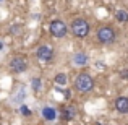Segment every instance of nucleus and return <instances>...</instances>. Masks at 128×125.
Returning a JSON list of instances; mask_svg holds the SVG:
<instances>
[{
    "mask_svg": "<svg viewBox=\"0 0 128 125\" xmlns=\"http://www.w3.org/2000/svg\"><path fill=\"white\" fill-rule=\"evenodd\" d=\"M72 88L76 94H81L83 96V94H89L96 88V81H94L92 75H89L88 72H81L73 78Z\"/></svg>",
    "mask_w": 128,
    "mask_h": 125,
    "instance_id": "1",
    "label": "nucleus"
},
{
    "mask_svg": "<svg viewBox=\"0 0 128 125\" xmlns=\"http://www.w3.org/2000/svg\"><path fill=\"white\" fill-rule=\"evenodd\" d=\"M91 33V25L83 16H75L70 21V34L76 39H86Z\"/></svg>",
    "mask_w": 128,
    "mask_h": 125,
    "instance_id": "2",
    "label": "nucleus"
},
{
    "mask_svg": "<svg viewBox=\"0 0 128 125\" xmlns=\"http://www.w3.org/2000/svg\"><path fill=\"white\" fill-rule=\"evenodd\" d=\"M117 29L112 25H99L96 29V41L100 46H112L117 41Z\"/></svg>",
    "mask_w": 128,
    "mask_h": 125,
    "instance_id": "3",
    "label": "nucleus"
},
{
    "mask_svg": "<svg viewBox=\"0 0 128 125\" xmlns=\"http://www.w3.org/2000/svg\"><path fill=\"white\" fill-rule=\"evenodd\" d=\"M8 70L15 75H21V73L29 70V57L24 54H15L10 57L8 60Z\"/></svg>",
    "mask_w": 128,
    "mask_h": 125,
    "instance_id": "4",
    "label": "nucleus"
},
{
    "mask_svg": "<svg viewBox=\"0 0 128 125\" xmlns=\"http://www.w3.org/2000/svg\"><path fill=\"white\" fill-rule=\"evenodd\" d=\"M68 33H70V25H66L63 20L54 18L49 23V34L54 39H63V38H66Z\"/></svg>",
    "mask_w": 128,
    "mask_h": 125,
    "instance_id": "5",
    "label": "nucleus"
},
{
    "mask_svg": "<svg viewBox=\"0 0 128 125\" xmlns=\"http://www.w3.org/2000/svg\"><path fill=\"white\" fill-rule=\"evenodd\" d=\"M34 55H36V59H38L39 62L49 63V62H52V60L55 59V49H54L50 44H41V46L36 49Z\"/></svg>",
    "mask_w": 128,
    "mask_h": 125,
    "instance_id": "6",
    "label": "nucleus"
},
{
    "mask_svg": "<svg viewBox=\"0 0 128 125\" xmlns=\"http://www.w3.org/2000/svg\"><path fill=\"white\" fill-rule=\"evenodd\" d=\"M72 63H73L75 67H78V68H84V67H88V63H89V57H88L86 52H83V50H78V52L73 54Z\"/></svg>",
    "mask_w": 128,
    "mask_h": 125,
    "instance_id": "7",
    "label": "nucleus"
},
{
    "mask_svg": "<svg viewBox=\"0 0 128 125\" xmlns=\"http://www.w3.org/2000/svg\"><path fill=\"white\" fill-rule=\"evenodd\" d=\"M58 114H60V110L55 109L54 106H44L41 109V115L44 117V120H47V122H54V120H57Z\"/></svg>",
    "mask_w": 128,
    "mask_h": 125,
    "instance_id": "8",
    "label": "nucleus"
},
{
    "mask_svg": "<svg viewBox=\"0 0 128 125\" xmlns=\"http://www.w3.org/2000/svg\"><path fill=\"white\" fill-rule=\"evenodd\" d=\"M114 107L120 115H126L128 114V96H118L114 101Z\"/></svg>",
    "mask_w": 128,
    "mask_h": 125,
    "instance_id": "9",
    "label": "nucleus"
},
{
    "mask_svg": "<svg viewBox=\"0 0 128 125\" xmlns=\"http://www.w3.org/2000/svg\"><path fill=\"white\" fill-rule=\"evenodd\" d=\"M60 115L63 120H72L76 117V107L75 106H65L60 109Z\"/></svg>",
    "mask_w": 128,
    "mask_h": 125,
    "instance_id": "10",
    "label": "nucleus"
},
{
    "mask_svg": "<svg viewBox=\"0 0 128 125\" xmlns=\"http://www.w3.org/2000/svg\"><path fill=\"white\" fill-rule=\"evenodd\" d=\"M114 18H115L117 23H122V25H125V23H128V12L123 8H118L115 13H114Z\"/></svg>",
    "mask_w": 128,
    "mask_h": 125,
    "instance_id": "11",
    "label": "nucleus"
},
{
    "mask_svg": "<svg viewBox=\"0 0 128 125\" xmlns=\"http://www.w3.org/2000/svg\"><path fill=\"white\" fill-rule=\"evenodd\" d=\"M54 83L58 84V86H66V84H68V75H66L65 72H58L54 76Z\"/></svg>",
    "mask_w": 128,
    "mask_h": 125,
    "instance_id": "12",
    "label": "nucleus"
},
{
    "mask_svg": "<svg viewBox=\"0 0 128 125\" xmlns=\"http://www.w3.org/2000/svg\"><path fill=\"white\" fill-rule=\"evenodd\" d=\"M31 89L34 94H39L42 89V80L41 78H32L31 80Z\"/></svg>",
    "mask_w": 128,
    "mask_h": 125,
    "instance_id": "13",
    "label": "nucleus"
},
{
    "mask_svg": "<svg viewBox=\"0 0 128 125\" xmlns=\"http://www.w3.org/2000/svg\"><path fill=\"white\" fill-rule=\"evenodd\" d=\"M8 33L12 36H21L23 34V26L21 25H13V26H10Z\"/></svg>",
    "mask_w": 128,
    "mask_h": 125,
    "instance_id": "14",
    "label": "nucleus"
},
{
    "mask_svg": "<svg viewBox=\"0 0 128 125\" xmlns=\"http://www.w3.org/2000/svg\"><path fill=\"white\" fill-rule=\"evenodd\" d=\"M20 112H21L23 117H32V112H31V109H29L28 106H21L20 107Z\"/></svg>",
    "mask_w": 128,
    "mask_h": 125,
    "instance_id": "15",
    "label": "nucleus"
},
{
    "mask_svg": "<svg viewBox=\"0 0 128 125\" xmlns=\"http://www.w3.org/2000/svg\"><path fill=\"white\" fill-rule=\"evenodd\" d=\"M120 76H122V78H126V80H128V70H123V72L120 73Z\"/></svg>",
    "mask_w": 128,
    "mask_h": 125,
    "instance_id": "16",
    "label": "nucleus"
},
{
    "mask_svg": "<svg viewBox=\"0 0 128 125\" xmlns=\"http://www.w3.org/2000/svg\"><path fill=\"white\" fill-rule=\"evenodd\" d=\"M3 49V42H0V50H2Z\"/></svg>",
    "mask_w": 128,
    "mask_h": 125,
    "instance_id": "17",
    "label": "nucleus"
},
{
    "mask_svg": "<svg viewBox=\"0 0 128 125\" xmlns=\"http://www.w3.org/2000/svg\"><path fill=\"white\" fill-rule=\"evenodd\" d=\"M0 2H5V0H0Z\"/></svg>",
    "mask_w": 128,
    "mask_h": 125,
    "instance_id": "18",
    "label": "nucleus"
}]
</instances>
